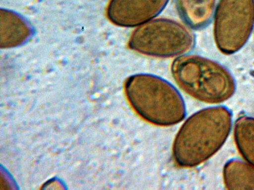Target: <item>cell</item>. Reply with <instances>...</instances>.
<instances>
[{
    "label": "cell",
    "mask_w": 254,
    "mask_h": 190,
    "mask_svg": "<svg viewBox=\"0 0 254 190\" xmlns=\"http://www.w3.org/2000/svg\"><path fill=\"white\" fill-rule=\"evenodd\" d=\"M232 126V115L225 106H212L195 113L182 125L175 139V161L186 168L202 163L223 146Z\"/></svg>",
    "instance_id": "1"
},
{
    "label": "cell",
    "mask_w": 254,
    "mask_h": 190,
    "mask_svg": "<svg viewBox=\"0 0 254 190\" xmlns=\"http://www.w3.org/2000/svg\"><path fill=\"white\" fill-rule=\"evenodd\" d=\"M124 90L134 111L151 123L171 126L185 116V105L180 94L158 76L143 73L132 75L126 79Z\"/></svg>",
    "instance_id": "2"
},
{
    "label": "cell",
    "mask_w": 254,
    "mask_h": 190,
    "mask_svg": "<svg viewBox=\"0 0 254 190\" xmlns=\"http://www.w3.org/2000/svg\"><path fill=\"white\" fill-rule=\"evenodd\" d=\"M178 85L193 98L208 103L228 100L236 89L233 77L220 64L196 55H182L171 67Z\"/></svg>",
    "instance_id": "3"
},
{
    "label": "cell",
    "mask_w": 254,
    "mask_h": 190,
    "mask_svg": "<svg viewBox=\"0 0 254 190\" xmlns=\"http://www.w3.org/2000/svg\"><path fill=\"white\" fill-rule=\"evenodd\" d=\"M192 33L183 24L167 18L152 19L135 29L128 46L146 56L165 58L184 54L193 46Z\"/></svg>",
    "instance_id": "4"
},
{
    "label": "cell",
    "mask_w": 254,
    "mask_h": 190,
    "mask_svg": "<svg viewBox=\"0 0 254 190\" xmlns=\"http://www.w3.org/2000/svg\"><path fill=\"white\" fill-rule=\"evenodd\" d=\"M215 44L224 54L238 51L248 41L254 26V0H219L214 15Z\"/></svg>",
    "instance_id": "5"
},
{
    "label": "cell",
    "mask_w": 254,
    "mask_h": 190,
    "mask_svg": "<svg viewBox=\"0 0 254 190\" xmlns=\"http://www.w3.org/2000/svg\"><path fill=\"white\" fill-rule=\"evenodd\" d=\"M169 0H110L107 15L114 24L123 27L139 26L158 15Z\"/></svg>",
    "instance_id": "6"
},
{
    "label": "cell",
    "mask_w": 254,
    "mask_h": 190,
    "mask_svg": "<svg viewBox=\"0 0 254 190\" xmlns=\"http://www.w3.org/2000/svg\"><path fill=\"white\" fill-rule=\"evenodd\" d=\"M0 46L1 48L17 46L26 41L31 29L19 16L6 9H0Z\"/></svg>",
    "instance_id": "7"
},
{
    "label": "cell",
    "mask_w": 254,
    "mask_h": 190,
    "mask_svg": "<svg viewBox=\"0 0 254 190\" xmlns=\"http://www.w3.org/2000/svg\"><path fill=\"white\" fill-rule=\"evenodd\" d=\"M181 16L190 27H205L213 16L216 0H177Z\"/></svg>",
    "instance_id": "8"
},
{
    "label": "cell",
    "mask_w": 254,
    "mask_h": 190,
    "mask_svg": "<svg viewBox=\"0 0 254 190\" xmlns=\"http://www.w3.org/2000/svg\"><path fill=\"white\" fill-rule=\"evenodd\" d=\"M224 183L229 190H254V167L246 161L232 159L223 168Z\"/></svg>",
    "instance_id": "9"
},
{
    "label": "cell",
    "mask_w": 254,
    "mask_h": 190,
    "mask_svg": "<svg viewBox=\"0 0 254 190\" xmlns=\"http://www.w3.org/2000/svg\"><path fill=\"white\" fill-rule=\"evenodd\" d=\"M234 140L244 160L254 167V117L242 116L234 126Z\"/></svg>",
    "instance_id": "10"
}]
</instances>
